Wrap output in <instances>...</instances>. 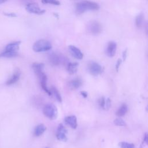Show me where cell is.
<instances>
[{"label": "cell", "mask_w": 148, "mask_h": 148, "mask_svg": "<svg viewBox=\"0 0 148 148\" xmlns=\"http://www.w3.org/2000/svg\"><path fill=\"white\" fill-rule=\"evenodd\" d=\"M99 9V5L94 2L89 1H83L76 4V12L82 14L87 10H97Z\"/></svg>", "instance_id": "1"}, {"label": "cell", "mask_w": 148, "mask_h": 148, "mask_svg": "<svg viewBox=\"0 0 148 148\" xmlns=\"http://www.w3.org/2000/svg\"><path fill=\"white\" fill-rule=\"evenodd\" d=\"M51 47V44L49 40L42 39L35 42L32 46V49L35 52H44L50 50Z\"/></svg>", "instance_id": "2"}, {"label": "cell", "mask_w": 148, "mask_h": 148, "mask_svg": "<svg viewBox=\"0 0 148 148\" xmlns=\"http://www.w3.org/2000/svg\"><path fill=\"white\" fill-rule=\"evenodd\" d=\"M44 115L50 120H54L57 117L58 110L57 107L53 103H47L43 108Z\"/></svg>", "instance_id": "3"}, {"label": "cell", "mask_w": 148, "mask_h": 148, "mask_svg": "<svg viewBox=\"0 0 148 148\" xmlns=\"http://www.w3.org/2000/svg\"><path fill=\"white\" fill-rule=\"evenodd\" d=\"M88 30L92 35H98L101 32L102 27L99 22L93 20L88 24Z\"/></svg>", "instance_id": "4"}, {"label": "cell", "mask_w": 148, "mask_h": 148, "mask_svg": "<svg viewBox=\"0 0 148 148\" xmlns=\"http://www.w3.org/2000/svg\"><path fill=\"white\" fill-rule=\"evenodd\" d=\"M88 70L93 76H98L102 72V66L97 62L91 61L88 65Z\"/></svg>", "instance_id": "5"}, {"label": "cell", "mask_w": 148, "mask_h": 148, "mask_svg": "<svg viewBox=\"0 0 148 148\" xmlns=\"http://www.w3.org/2000/svg\"><path fill=\"white\" fill-rule=\"evenodd\" d=\"M68 133V131L66 128L64 127L62 124H60L58 126L57 132H56V138L58 140L66 142L68 139L66 134Z\"/></svg>", "instance_id": "6"}, {"label": "cell", "mask_w": 148, "mask_h": 148, "mask_svg": "<svg viewBox=\"0 0 148 148\" xmlns=\"http://www.w3.org/2000/svg\"><path fill=\"white\" fill-rule=\"evenodd\" d=\"M26 10L30 13L36 14H42L45 12V10L41 9L38 5L36 3H28L25 6Z\"/></svg>", "instance_id": "7"}, {"label": "cell", "mask_w": 148, "mask_h": 148, "mask_svg": "<svg viewBox=\"0 0 148 148\" xmlns=\"http://www.w3.org/2000/svg\"><path fill=\"white\" fill-rule=\"evenodd\" d=\"M117 49V44L114 41H110L108 43L106 53L108 56L110 57H112L115 55L116 51Z\"/></svg>", "instance_id": "8"}, {"label": "cell", "mask_w": 148, "mask_h": 148, "mask_svg": "<svg viewBox=\"0 0 148 148\" xmlns=\"http://www.w3.org/2000/svg\"><path fill=\"white\" fill-rule=\"evenodd\" d=\"M68 49L71 54L75 58H76L77 60H82L83 58V54L79 48L73 45H69Z\"/></svg>", "instance_id": "9"}, {"label": "cell", "mask_w": 148, "mask_h": 148, "mask_svg": "<svg viewBox=\"0 0 148 148\" xmlns=\"http://www.w3.org/2000/svg\"><path fill=\"white\" fill-rule=\"evenodd\" d=\"M64 121L67 125H68L72 129H76L77 127V118L74 115L68 116L66 117L64 119Z\"/></svg>", "instance_id": "10"}, {"label": "cell", "mask_w": 148, "mask_h": 148, "mask_svg": "<svg viewBox=\"0 0 148 148\" xmlns=\"http://www.w3.org/2000/svg\"><path fill=\"white\" fill-rule=\"evenodd\" d=\"M49 60L53 65H58L61 62V57L56 53H51L49 56Z\"/></svg>", "instance_id": "11"}, {"label": "cell", "mask_w": 148, "mask_h": 148, "mask_svg": "<svg viewBox=\"0 0 148 148\" xmlns=\"http://www.w3.org/2000/svg\"><path fill=\"white\" fill-rule=\"evenodd\" d=\"M82 84V80L80 78H75L69 82L68 86L71 89L75 90L79 88Z\"/></svg>", "instance_id": "12"}, {"label": "cell", "mask_w": 148, "mask_h": 148, "mask_svg": "<svg viewBox=\"0 0 148 148\" xmlns=\"http://www.w3.org/2000/svg\"><path fill=\"white\" fill-rule=\"evenodd\" d=\"M21 44L20 41H16L10 43L6 46L5 50L7 51H17L19 49L20 45Z\"/></svg>", "instance_id": "13"}, {"label": "cell", "mask_w": 148, "mask_h": 148, "mask_svg": "<svg viewBox=\"0 0 148 148\" xmlns=\"http://www.w3.org/2000/svg\"><path fill=\"white\" fill-rule=\"evenodd\" d=\"M32 68L35 73V74L38 76L39 74L42 73L43 72V68H44V64L43 63H38V62H35L32 64Z\"/></svg>", "instance_id": "14"}, {"label": "cell", "mask_w": 148, "mask_h": 148, "mask_svg": "<svg viewBox=\"0 0 148 148\" xmlns=\"http://www.w3.org/2000/svg\"><path fill=\"white\" fill-rule=\"evenodd\" d=\"M79 66V64L76 62H69L67 65V71L69 74L73 75L76 73L77 71V68Z\"/></svg>", "instance_id": "15"}, {"label": "cell", "mask_w": 148, "mask_h": 148, "mask_svg": "<svg viewBox=\"0 0 148 148\" xmlns=\"http://www.w3.org/2000/svg\"><path fill=\"white\" fill-rule=\"evenodd\" d=\"M46 130V126L43 124H40L35 128L34 135L36 136H39L44 133Z\"/></svg>", "instance_id": "16"}, {"label": "cell", "mask_w": 148, "mask_h": 148, "mask_svg": "<svg viewBox=\"0 0 148 148\" xmlns=\"http://www.w3.org/2000/svg\"><path fill=\"white\" fill-rule=\"evenodd\" d=\"M20 72L18 71H16L13 75V76L6 82V84L9 86L15 83L20 78Z\"/></svg>", "instance_id": "17"}, {"label": "cell", "mask_w": 148, "mask_h": 148, "mask_svg": "<svg viewBox=\"0 0 148 148\" xmlns=\"http://www.w3.org/2000/svg\"><path fill=\"white\" fill-rule=\"evenodd\" d=\"M128 111V106L125 103H123L116 112V114L119 117L124 116Z\"/></svg>", "instance_id": "18"}, {"label": "cell", "mask_w": 148, "mask_h": 148, "mask_svg": "<svg viewBox=\"0 0 148 148\" xmlns=\"http://www.w3.org/2000/svg\"><path fill=\"white\" fill-rule=\"evenodd\" d=\"M18 54L17 51H11L5 50L0 54V57H6V58H12L17 56Z\"/></svg>", "instance_id": "19"}, {"label": "cell", "mask_w": 148, "mask_h": 148, "mask_svg": "<svg viewBox=\"0 0 148 148\" xmlns=\"http://www.w3.org/2000/svg\"><path fill=\"white\" fill-rule=\"evenodd\" d=\"M50 91H51V95L53 94L55 98L57 99V101H58L59 102H62L61 96L59 91H58V90L56 87H52L51 90H50Z\"/></svg>", "instance_id": "20"}, {"label": "cell", "mask_w": 148, "mask_h": 148, "mask_svg": "<svg viewBox=\"0 0 148 148\" xmlns=\"http://www.w3.org/2000/svg\"><path fill=\"white\" fill-rule=\"evenodd\" d=\"M143 20V15L142 14H139L136 16L135 19V23L138 28H140L142 26Z\"/></svg>", "instance_id": "21"}, {"label": "cell", "mask_w": 148, "mask_h": 148, "mask_svg": "<svg viewBox=\"0 0 148 148\" xmlns=\"http://www.w3.org/2000/svg\"><path fill=\"white\" fill-rule=\"evenodd\" d=\"M119 145L121 148H135V145L133 143L126 142H121L119 143Z\"/></svg>", "instance_id": "22"}, {"label": "cell", "mask_w": 148, "mask_h": 148, "mask_svg": "<svg viewBox=\"0 0 148 148\" xmlns=\"http://www.w3.org/2000/svg\"><path fill=\"white\" fill-rule=\"evenodd\" d=\"M114 125L117 126H125L126 124L125 122L121 118H117L114 120Z\"/></svg>", "instance_id": "23"}, {"label": "cell", "mask_w": 148, "mask_h": 148, "mask_svg": "<svg viewBox=\"0 0 148 148\" xmlns=\"http://www.w3.org/2000/svg\"><path fill=\"white\" fill-rule=\"evenodd\" d=\"M42 2L44 4H51L54 5H60V2L58 0H42Z\"/></svg>", "instance_id": "24"}, {"label": "cell", "mask_w": 148, "mask_h": 148, "mask_svg": "<svg viewBox=\"0 0 148 148\" xmlns=\"http://www.w3.org/2000/svg\"><path fill=\"white\" fill-rule=\"evenodd\" d=\"M105 98L103 97H101L99 99H98V104L99 105V106L103 109H105Z\"/></svg>", "instance_id": "25"}, {"label": "cell", "mask_w": 148, "mask_h": 148, "mask_svg": "<svg viewBox=\"0 0 148 148\" xmlns=\"http://www.w3.org/2000/svg\"><path fill=\"white\" fill-rule=\"evenodd\" d=\"M111 106V101L110 98H107L106 100L105 101V109H109Z\"/></svg>", "instance_id": "26"}, {"label": "cell", "mask_w": 148, "mask_h": 148, "mask_svg": "<svg viewBox=\"0 0 148 148\" xmlns=\"http://www.w3.org/2000/svg\"><path fill=\"white\" fill-rule=\"evenodd\" d=\"M121 62H122V60L120 58L117 60L116 64V71H119V69L120 66V65H121Z\"/></svg>", "instance_id": "27"}, {"label": "cell", "mask_w": 148, "mask_h": 148, "mask_svg": "<svg viewBox=\"0 0 148 148\" xmlns=\"http://www.w3.org/2000/svg\"><path fill=\"white\" fill-rule=\"evenodd\" d=\"M4 14L7 16H9V17H16L17 15L16 14L14 13H4Z\"/></svg>", "instance_id": "28"}, {"label": "cell", "mask_w": 148, "mask_h": 148, "mask_svg": "<svg viewBox=\"0 0 148 148\" xmlns=\"http://www.w3.org/2000/svg\"><path fill=\"white\" fill-rule=\"evenodd\" d=\"M127 49H125L123 53V61H125L126 58H127Z\"/></svg>", "instance_id": "29"}, {"label": "cell", "mask_w": 148, "mask_h": 148, "mask_svg": "<svg viewBox=\"0 0 148 148\" xmlns=\"http://www.w3.org/2000/svg\"><path fill=\"white\" fill-rule=\"evenodd\" d=\"M80 94L82 95V97H83V98H87V96H88V94H87V92H86V91H82L81 92H80Z\"/></svg>", "instance_id": "30"}, {"label": "cell", "mask_w": 148, "mask_h": 148, "mask_svg": "<svg viewBox=\"0 0 148 148\" xmlns=\"http://www.w3.org/2000/svg\"><path fill=\"white\" fill-rule=\"evenodd\" d=\"M143 140H144V142H145L146 144H147V143H148V135H147V133H146L145 134Z\"/></svg>", "instance_id": "31"}, {"label": "cell", "mask_w": 148, "mask_h": 148, "mask_svg": "<svg viewBox=\"0 0 148 148\" xmlns=\"http://www.w3.org/2000/svg\"><path fill=\"white\" fill-rule=\"evenodd\" d=\"M7 0H0V4L5 3Z\"/></svg>", "instance_id": "32"}, {"label": "cell", "mask_w": 148, "mask_h": 148, "mask_svg": "<svg viewBox=\"0 0 148 148\" xmlns=\"http://www.w3.org/2000/svg\"></svg>", "instance_id": "33"}]
</instances>
